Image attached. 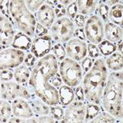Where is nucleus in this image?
<instances>
[{
    "instance_id": "1",
    "label": "nucleus",
    "mask_w": 123,
    "mask_h": 123,
    "mask_svg": "<svg viewBox=\"0 0 123 123\" xmlns=\"http://www.w3.org/2000/svg\"><path fill=\"white\" fill-rule=\"evenodd\" d=\"M58 72V61L52 53L41 57L31 70L26 86L49 106L59 104V93L57 88L49 83Z\"/></svg>"
},
{
    "instance_id": "2",
    "label": "nucleus",
    "mask_w": 123,
    "mask_h": 123,
    "mask_svg": "<svg viewBox=\"0 0 123 123\" xmlns=\"http://www.w3.org/2000/svg\"><path fill=\"white\" fill-rule=\"evenodd\" d=\"M123 75L122 70L112 71L107 77L102 94L104 110L116 119L122 121L123 117Z\"/></svg>"
},
{
    "instance_id": "3",
    "label": "nucleus",
    "mask_w": 123,
    "mask_h": 123,
    "mask_svg": "<svg viewBox=\"0 0 123 123\" xmlns=\"http://www.w3.org/2000/svg\"><path fill=\"white\" fill-rule=\"evenodd\" d=\"M108 77V67L103 58L94 61L92 67L85 73L82 87L85 98L94 104H100L102 94Z\"/></svg>"
},
{
    "instance_id": "4",
    "label": "nucleus",
    "mask_w": 123,
    "mask_h": 123,
    "mask_svg": "<svg viewBox=\"0 0 123 123\" xmlns=\"http://www.w3.org/2000/svg\"><path fill=\"white\" fill-rule=\"evenodd\" d=\"M9 15L14 26L30 37L35 36L36 19L27 8L23 0H12L9 5Z\"/></svg>"
},
{
    "instance_id": "5",
    "label": "nucleus",
    "mask_w": 123,
    "mask_h": 123,
    "mask_svg": "<svg viewBox=\"0 0 123 123\" xmlns=\"http://www.w3.org/2000/svg\"><path fill=\"white\" fill-rule=\"evenodd\" d=\"M59 74L63 83L67 86L76 87L80 84L83 78V71L80 64L72 59L65 58L58 67Z\"/></svg>"
},
{
    "instance_id": "6",
    "label": "nucleus",
    "mask_w": 123,
    "mask_h": 123,
    "mask_svg": "<svg viewBox=\"0 0 123 123\" xmlns=\"http://www.w3.org/2000/svg\"><path fill=\"white\" fill-rule=\"evenodd\" d=\"M75 30V25L70 18L67 17L57 18L51 26V37L57 43L68 42L72 38Z\"/></svg>"
},
{
    "instance_id": "7",
    "label": "nucleus",
    "mask_w": 123,
    "mask_h": 123,
    "mask_svg": "<svg viewBox=\"0 0 123 123\" xmlns=\"http://www.w3.org/2000/svg\"><path fill=\"white\" fill-rule=\"evenodd\" d=\"M1 98L7 101H12L17 98H22L26 100L35 96L26 85L19 84L17 81H3L1 83Z\"/></svg>"
},
{
    "instance_id": "8",
    "label": "nucleus",
    "mask_w": 123,
    "mask_h": 123,
    "mask_svg": "<svg viewBox=\"0 0 123 123\" xmlns=\"http://www.w3.org/2000/svg\"><path fill=\"white\" fill-rule=\"evenodd\" d=\"M84 31L85 38L90 43L96 45L103 41L104 37V25L98 16L92 15L87 18Z\"/></svg>"
},
{
    "instance_id": "9",
    "label": "nucleus",
    "mask_w": 123,
    "mask_h": 123,
    "mask_svg": "<svg viewBox=\"0 0 123 123\" xmlns=\"http://www.w3.org/2000/svg\"><path fill=\"white\" fill-rule=\"evenodd\" d=\"M25 56L23 51L14 48L2 49L0 53V69L6 70L19 67L22 64Z\"/></svg>"
},
{
    "instance_id": "10",
    "label": "nucleus",
    "mask_w": 123,
    "mask_h": 123,
    "mask_svg": "<svg viewBox=\"0 0 123 123\" xmlns=\"http://www.w3.org/2000/svg\"><path fill=\"white\" fill-rule=\"evenodd\" d=\"M86 108L82 101H73L67 105L64 111V117L62 122L67 123H81L85 118Z\"/></svg>"
},
{
    "instance_id": "11",
    "label": "nucleus",
    "mask_w": 123,
    "mask_h": 123,
    "mask_svg": "<svg viewBox=\"0 0 123 123\" xmlns=\"http://www.w3.org/2000/svg\"><path fill=\"white\" fill-rule=\"evenodd\" d=\"M15 30L11 18L4 15L0 16V43L1 48L7 49L12 46L15 38Z\"/></svg>"
},
{
    "instance_id": "12",
    "label": "nucleus",
    "mask_w": 123,
    "mask_h": 123,
    "mask_svg": "<svg viewBox=\"0 0 123 123\" xmlns=\"http://www.w3.org/2000/svg\"><path fill=\"white\" fill-rule=\"evenodd\" d=\"M65 50L69 58L80 62L87 56V43L76 38L71 39L65 45Z\"/></svg>"
},
{
    "instance_id": "13",
    "label": "nucleus",
    "mask_w": 123,
    "mask_h": 123,
    "mask_svg": "<svg viewBox=\"0 0 123 123\" xmlns=\"http://www.w3.org/2000/svg\"><path fill=\"white\" fill-rule=\"evenodd\" d=\"M52 37L47 35L42 37H37L34 39L31 48V52L37 58H41L49 54L52 50Z\"/></svg>"
},
{
    "instance_id": "14",
    "label": "nucleus",
    "mask_w": 123,
    "mask_h": 123,
    "mask_svg": "<svg viewBox=\"0 0 123 123\" xmlns=\"http://www.w3.org/2000/svg\"><path fill=\"white\" fill-rule=\"evenodd\" d=\"M12 114L14 117L21 118H30L35 116L28 100L22 98H17L12 101Z\"/></svg>"
},
{
    "instance_id": "15",
    "label": "nucleus",
    "mask_w": 123,
    "mask_h": 123,
    "mask_svg": "<svg viewBox=\"0 0 123 123\" xmlns=\"http://www.w3.org/2000/svg\"><path fill=\"white\" fill-rule=\"evenodd\" d=\"M35 16H36L37 22L41 24L47 29L52 26L56 19V13L54 9L47 3H44L39 9V11L35 13Z\"/></svg>"
},
{
    "instance_id": "16",
    "label": "nucleus",
    "mask_w": 123,
    "mask_h": 123,
    "mask_svg": "<svg viewBox=\"0 0 123 123\" xmlns=\"http://www.w3.org/2000/svg\"><path fill=\"white\" fill-rule=\"evenodd\" d=\"M104 37L105 39L111 43L117 44L119 41L122 40L123 31L122 27L112 22H107L104 25Z\"/></svg>"
},
{
    "instance_id": "17",
    "label": "nucleus",
    "mask_w": 123,
    "mask_h": 123,
    "mask_svg": "<svg viewBox=\"0 0 123 123\" xmlns=\"http://www.w3.org/2000/svg\"><path fill=\"white\" fill-rule=\"evenodd\" d=\"M31 108L35 116H42V115L49 114V105L39 98V97L35 96L28 100Z\"/></svg>"
},
{
    "instance_id": "18",
    "label": "nucleus",
    "mask_w": 123,
    "mask_h": 123,
    "mask_svg": "<svg viewBox=\"0 0 123 123\" xmlns=\"http://www.w3.org/2000/svg\"><path fill=\"white\" fill-rule=\"evenodd\" d=\"M31 45H32V39L31 37L19 31L16 34L12 47L21 51H25L31 49Z\"/></svg>"
},
{
    "instance_id": "19",
    "label": "nucleus",
    "mask_w": 123,
    "mask_h": 123,
    "mask_svg": "<svg viewBox=\"0 0 123 123\" xmlns=\"http://www.w3.org/2000/svg\"><path fill=\"white\" fill-rule=\"evenodd\" d=\"M105 63L108 69L112 71H118L122 70L123 67V56L122 53L116 51L109 55L105 59Z\"/></svg>"
},
{
    "instance_id": "20",
    "label": "nucleus",
    "mask_w": 123,
    "mask_h": 123,
    "mask_svg": "<svg viewBox=\"0 0 123 123\" xmlns=\"http://www.w3.org/2000/svg\"><path fill=\"white\" fill-rule=\"evenodd\" d=\"M79 14L83 16H92L96 10L98 1L97 0H78L76 1Z\"/></svg>"
},
{
    "instance_id": "21",
    "label": "nucleus",
    "mask_w": 123,
    "mask_h": 123,
    "mask_svg": "<svg viewBox=\"0 0 123 123\" xmlns=\"http://www.w3.org/2000/svg\"><path fill=\"white\" fill-rule=\"evenodd\" d=\"M122 3V2L120 1L119 3L111 7L108 12V20L121 27H122L123 22V6Z\"/></svg>"
},
{
    "instance_id": "22",
    "label": "nucleus",
    "mask_w": 123,
    "mask_h": 123,
    "mask_svg": "<svg viewBox=\"0 0 123 123\" xmlns=\"http://www.w3.org/2000/svg\"><path fill=\"white\" fill-rule=\"evenodd\" d=\"M59 103L62 106H67L75 100V92L71 87L62 85L59 88Z\"/></svg>"
},
{
    "instance_id": "23",
    "label": "nucleus",
    "mask_w": 123,
    "mask_h": 123,
    "mask_svg": "<svg viewBox=\"0 0 123 123\" xmlns=\"http://www.w3.org/2000/svg\"><path fill=\"white\" fill-rule=\"evenodd\" d=\"M31 74V70L27 66L20 65L19 67H16L14 71V78L15 80L19 84L23 85H26L28 84V81Z\"/></svg>"
},
{
    "instance_id": "24",
    "label": "nucleus",
    "mask_w": 123,
    "mask_h": 123,
    "mask_svg": "<svg viewBox=\"0 0 123 123\" xmlns=\"http://www.w3.org/2000/svg\"><path fill=\"white\" fill-rule=\"evenodd\" d=\"M12 116H13L12 104H10V101L1 98V101H0V117H1V122H8V120L12 117Z\"/></svg>"
},
{
    "instance_id": "25",
    "label": "nucleus",
    "mask_w": 123,
    "mask_h": 123,
    "mask_svg": "<svg viewBox=\"0 0 123 123\" xmlns=\"http://www.w3.org/2000/svg\"><path fill=\"white\" fill-rule=\"evenodd\" d=\"M85 108H86V112H85V118L84 122H90V121L102 111V109L98 104H94L90 102L85 104Z\"/></svg>"
},
{
    "instance_id": "26",
    "label": "nucleus",
    "mask_w": 123,
    "mask_h": 123,
    "mask_svg": "<svg viewBox=\"0 0 123 123\" xmlns=\"http://www.w3.org/2000/svg\"><path fill=\"white\" fill-rule=\"evenodd\" d=\"M98 48L101 54L105 57H108L117 51V45L113 43L109 42L107 39H104L98 43Z\"/></svg>"
},
{
    "instance_id": "27",
    "label": "nucleus",
    "mask_w": 123,
    "mask_h": 123,
    "mask_svg": "<svg viewBox=\"0 0 123 123\" xmlns=\"http://www.w3.org/2000/svg\"><path fill=\"white\" fill-rule=\"evenodd\" d=\"M116 122V118L104 110L101 111L99 113L90 121L91 123H113Z\"/></svg>"
},
{
    "instance_id": "28",
    "label": "nucleus",
    "mask_w": 123,
    "mask_h": 123,
    "mask_svg": "<svg viewBox=\"0 0 123 123\" xmlns=\"http://www.w3.org/2000/svg\"><path fill=\"white\" fill-rule=\"evenodd\" d=\"M97 9V14L99 18L102 20L103 22H108V12L109 7L106 4H104L102 1H98V4L96 7Z\"/></svg>"
},
{
    "instance_id": "29",
    "label": "nucleus",
    "mask_w": 123,
    "mask_h": 123,
    "mask_svg": "<svg viewBox=\"0 0 123 123\" xmlns=\"http://www.w3.org/2000/svg\"><path fill=\"white\" fill-rule=\"evenodd\" d=\"M64 109L61 106H50L49 108V114L51 117H53L55 120L57 121V122H62L63 117H64Z\"/></svg>"
},
{
    "instance_id": "30",
    "label": "nucleus",
    "mask_w": 123,
    "mask_h": 123,
    "mask_svg": "<svg viewBox=\"0 0 123 123\" xmlns=\"http://www.w3.org/2000/svg\"><path fill=\"white\" fill-rule=\"evenodd\" d=\"M52 50L53 52V55L56 57L57 60L59 62H62L65 59L66 57V50L63 45L60 43H57L52 48Z\"/></svg>"
},
{
    "instance_id": "31",
    "label": "nucleus",
    "mask_w": 123,
    "mask_h": 123,
    "mask_svg": "<svg viewBox=\"0 0 123 123\" xmlns=\"http://www.w3.org/2000/svg\"><path fill=\"white\" fill-rule=\"evenodd\" d=\"M25 5L31 12L36 13L42 6L44 4L45 1L42 0H25Z\"/></svg>"
},
{
    "instance_id": "32",
    "label": "nucleus",
    "mask_w": 123,
    "mask_h": 123,
    "mask_svg": "<svg viewBox=\"0 0 123 123\" xmlns=\"http://www.w3.org/2000/svg\"><path fill=\"white\" fill-rule=\"evenodd\" d=\"M87 53H88V56L92 59L98 58L101 56V53L98 50V46L90 43L87 44Z\"/></svg>"
},
{
    "instance_id": "33",
    "label": "nucleus",
    "mask_w": 123,
    "mask_h": 123,
    "mask_svg": "<svg viewBox=\"0 0 123 123\" xmlns=\"http://www.w3.org/2000/svg\"><path fill=\"white\" fill-rule=\"evenodd\" d=\"M77 12H78V8H77L76 1H73V3H71L66 8V15L68 18L72 21L77 15Z\"/></svg>"
},
{
    "instance_id": "34",
    "label": "nucleus",
    "mask_w": 123,
    "mask_h": 123,
    "mask_svg": "<svg viewBox=\"0 0 123 123\" xmlns=\"http://www.w3.org/2000/svg\"><path fill=\"white\" fill-rule=\"evenodd\" d=\"M81 63H80V66H81V68H82V71H83V73H86L92 67L93 64H94V59H92L91 57H85L82 61H80Z\"/></svg>"
},
{
    "instance_id": "35",
    "label": "nucleus",
    "mask_w": 123,
    "mask_h": 123,
    "mask_svg": "<svg viewBox=\"0 0 123 123\" xmlns=\"http://www.w3.org/2000/svg\"><path fill=\"white\" fill-rule=\"evenodd\" d=\"M1 76V81H10L12 80L14 77V71H12V69H6V70H1L0 72Z\"/></svg>"
},
{
    "instance_id": "36",
    "label": "nucleus",
    "mask_w": 123,
    "mask_h": 123,
    "mask_svg": "<svg viewBox=\"0 0 123 123\" xmlns=\"http://www.w3.org/2000/svg\"><path fill=\"white\" fill-rule=\"evenodd\" d=\"M36 59H37V57H35L32 53H29L25 56L24 63H25V66H27L29 68H31V67H34V66L35 65Z\"/></svg>"
},
{
    "instance_id": "37",
    "label": "nucleus",
    "mask_w": 123,
    "mask_h": 123,
    "mask_svg": "<svg viewBox=\"0 0 123 123\" xmlns=\"http://www.w3.org/2000/svg\"><path fill=\"white\" fill-rule=\"evenodd\" d=\"M48 33H49V30L47 28H45L44 26H43V25H41V24H39V22L36 23L35 36L42 37V36H44V35H47Z\"/></svg>"
},
{
    "instance_id": "38",
    "label": "nucleus",
    "mask_w": 123,
    "mask_h": 123,
    "mask_svg": "<svg viewBox=\"0 0 123 123\" xmlns=\"http://www.w3.org/2000/svg\"><path fill=\"white\" fill-rule=\"evenodd\" d=\"M36 122L37 123H54L57 122V120L49 115H42V116H36Z\"/></svg>"
},
{
    "instance_id": "39",
    "label": "nucleus",
    "mask_w": 123,
    "mask_h": 123,
    "mask_svg": "<svg viewBox=\"0 0 123 123\" xmlns=\"http://www.w3.org/2000/svg\"><path fill=\"white\" fill-rule=\"evenodd\" d=\"M0 11H1V14L4 15L6 17H8L10 18L9 15V5H10V1H6V0H2L0 2Z\"/></svg>"
},
{
    "instance_id": "40",
    "label": "nucleus",
    "mask_w": 123,
    "mask_h": 123,
    "mask_svg": "<svg viewBox=\"0 0 123 123\" xmlns=\"http://www.w3.org/2000/svg\"><path fill=\"white\" fill-rule=\"evenodd\" d=\"M49 83H50L53 86H54L55 88H60L62 85L63 81L62 80L60 74L57 72L56 76H54L52 79H51L50 81H49Z\"/></svg>"
},
{
    "instance_id": "41",
    "label": "nucleus",
    "mask_w": 123,
    "mask_h": 123,
    "mask_svg": "<svg viewBox=\"0 0 123 123\" xmlns=\"http://www.w3.org/2000/svg\"><path fill=\"white\" fill-rule=\"evenodd\" d=\"M75 92V97L76 98V100H80L84 102L85 101V93L84 90H83V87L80 85L76 86V90H74Z\"/></svg>"
},
{
    "instance_id": "42",
    "label": "nucleus",
    "mask_w": 123,
    "mask_h": 123,
    "mask_svg": "<svg viewBox=\"0 0 123 123\" xmlns=\"http://www.w3.org/2000/svg\"><path fill=\"white\" fill-rule=\"evenodd\" d=\"M74 21H75V24L79 27V28H82V27L85 26V17L81 14H77L76 16V17L74 18Z\"/></svg>"
},
{
    "instance_id": "43",
    "label": "nucleus",
    "mask_w": 123,
    "mask_h": 123,
    "mask_svg": "<svg viewBox=\"0 0 123 123\" xmlns=\"http://www.w3.org/2000/svg\"><path fill=\"white\" fill-rule=\"evenodd\" d=\"M74 35L76 39H81V40H85L86 38H85V31L84 29L82 28H77L75 30V32H74Z\"/></svg>"
},
{
    "instance_id": "44",
    "label": "nucleus",
    "mask_w": 123,
    "mask_h": 123,
    "mask_svg": "<svg viewBox=\"0 0 123 123\" xmlns=\"http://www.w3.org/2000/svg\"><path fill=\"white\" fill-rule=\"evenodd\" d=\"M71 3H73L72 0H60V1H59V3H60L62 7H66V8L71 4Z\"/></svg>"
},
{
    "instance_id": "45",
    "label": "nucleus",
    "mask_w": 123,
    "mask_h": 123,
    "mask_svg": "<svg viewBox=\"0 0 123 123\" xmlns=\"http://www.w3.org/2000/svg\"><path fill=\"white\" fill-rule=\"evenodd\" d=\"M103 3H104V4H106L108 7L109 6H114L115 4H117V3H120V1H113V0H112V1H102Z\"/></svg>"
}]
</instances>
